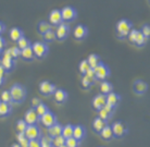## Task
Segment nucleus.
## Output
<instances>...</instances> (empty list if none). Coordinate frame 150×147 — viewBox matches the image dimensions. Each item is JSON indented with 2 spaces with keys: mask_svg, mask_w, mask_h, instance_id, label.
<instances>
[{
  "mask_svg": "<svg viewBox=\"0 0 150 147\" xmlns=\"http://www.w3.org/2000/svg\"><path fill=\"white\" fill-rule=\"evenodd\" d=\"M9 91H10V94H11L12 102L21 104V102L25 100V98H26V89L24 88L23 85H21V84H14V85H12Z\"/></svg>",
  "mask_w": 150,
  "mask_h": 147,
  "instance_id": "f257e3e1",
  "label": "nucleus"
},
{
  "mask_svg": "<svg viewBox=\"0 0 150 147\" xmlns=\"http://www.w3.org/2000/svg\"><path fill=\"white\" fill-rule=\"evenodd\" d=\"M132 22H129L128 20L126 19H122L120 20L119 22L116 23L115 31L116 34H117V37L119 38H126L129 34V32L132 31Z\"/></svg>",
  "mask_w": 150,
  "mask_h": 147,
  "instance_id": "f03ea898",
  "label": "nucleus"
},
{
  "mask_svg": "<svg viewBox=\"0 0 150 147\" xmlns=\"http://www.w3.org/2000/svg\"><path fill=\"white\" fill-rule=\"evenodd\" d=\"M95 74H96V81H105V80L109 77L110 75V69L108 65H105V63H100L98 64L97 67L94 69Z\"/></svg>",
  "mask_w": 150,
  "mask_h": 147,
  "instance_id": "7ed1b4c3",
  "label": "nucleus"
},
{
  "mask_svg": "<svg viewBox=\"0 0 150 147\" xmlns=\"http://www.w3.org/2000/svg\"><path fill=\"white\" fill-rule=\"evenodd\" d=\"M32 48H33V51H34L36 58H44L48 55L49 47L46 43L36 42L34 44H32Z\"/></svg>",
  "mask_w": 150,
  "mask_h": 147,
  "instance_id": "20e7f679",
  "label": "nucleus"
},
{
  "mask_svg": "<svg viewBox=\"0 0 150 147\" xmlns=\"http://www.w3.org/2000/svg\"><path fill=\"white\" fill-rule=\"evenodd\" d=\"M61 15L63 22H72L77 18V11L75 10V8L68 6L61 9Z\"/></svg>",
  "mask_w": 150,
  "mask_h": 147,
  "instance_id": "39448f33",
  "label": "nucleus"
},
{
  "mask_svg": "<svg viewBox=\"0 0 150 147\" xmlns=\"http://www.w3.org/2000/svg\"><path fill=\"white\" fill-rule=\"evenodd\" d=\"M1 65L6 69V71L8 72H11L12 69L14 68V59H12V57L10 56L9 51L7 50H4L2 53V56H1Z\"/></svg>",
  "mask_w": 150,
  "mask_h": 147,
  "instance_id": "423d86ee",
  "label": "nucleus"
},
{
  "mask_svg": "<svg viewBox=\"0 0 150 147\" xmlns=\"http://www.w3.org/2000/svg\"><path fill=\"white\" fill-rule=\"evenodd\" d=\"M56 89V86L51 82H49V81H42V82L39 83V93L41 95L46 96V97L52 95Z\"/></svg>",
  "mask_w": 150,
  "mask_h": 147,
  "instance_id": "0eeeda50",
  "label": "nucleus"
},
{
  "mask_svg": "<svg viewBox=\"0 0 150 147\" xmlns=\"http://www.w3.org/2000/svg\"><path fill=\"white\" fill-rule=\"evenodd\" d=\"M48 20H49V23L52 26H58V25H60L61 23H63V21H62V15H61V10H59V9H53V10H51V11L49 12Z\"/></svg>",
  "mask_w": 150,
  "mask_h": 147,
  "instance_id": "6e6552de",
  "label": "nucleus"
},
{
  "mask_svg": "<svg viewBox=\"0 0 150 147\" xmlns=\"http://www.w3.org/2000/svg\"><path fill=\"white\" fill-rule=\"evenodd\" d=\"M70 34V26L67 23H61L60 25L57 26L56 30V37L59 40H64Z\"/></svg>",
  "mask_w": 150,
  "mask_h": 147,
  "instance_id": "1a4fd4ad",
  "label": "nucleus"
},
{
  "mask_svg": "<svg viewBox=\"0 0 150 147\" xmlns=\"http://www.w3.org/2000/svg\"><path fill=\"white\" fill-rule=\"evenodd\" d=\"M25 136H26L28 140H39L40 137V130L37 125H27L26 131L24 132Z\"/></svg>",
  "mask_w": 150,
  "mask_h": 147,
  "instance_id": "9d476101",
  "label": "nucleus"
},
{
  "mask_svg": "<svg viewBox=\"0 0 150 147\" xmlns=\"http://www.w3.org/2000/svg\"><path fill=\"white\" fill-rule=\"evenodd\" d=\"M24 121L26 122L27 125H35L39 121V117L37 116V113L35 111V109L30 108L25 112L24 114Z\"/></svg>",
  "mask_w": 150,
  "mask_h": 147,
  "instance_id": "9b49d317",
  "label": "nucleus"
},
{
  "mask_svg": "<svg viewBox=\"0 0 150 147\" xmlns=\"http://www.w3.org/2000/svg\"><path fill=\"white\" fill-rule=\"evenodd\" d=\"M87 35H88V28L83 24H79L73 31V36L77 40H83L84 38L87 37Z\"/></svg>",
  "mask_w": 150,
  "mask_h": 147,
  "instance_id": "f8f14e48",
  "label": "nucleus"
},
{
  "mask_svg": "<svg viewBox=\"0 0 150 147\" xmlns=\"http://www.w3.org/2000/svg\"><path fill=\"white\" fill-rule=\"evenodd\" d=\"M111 128H112L113 136H115V137H122L126 133V131H127L125 124H124L123 122H120V121L114 122Z\"/></svg>",
  "mask_w": 150,
  "mask_h": 147,
  "instance_id": "ddd939ff",
  "label": "nucleus"
},
{
  "mask_svg": "<svg viewBox=\"0 0 150 147\" xmlns=\"http://www.w3.org/2000/svg\"><path fill=\"white\" fill-rule=\"evenodd\" d=\"M39 120L41 121V123L45 125L46 128H50V126H52L53 124H56L57 123L56 116H54L51 111H48L47 113H45Z\"/></svg>",
  "mask_w": 150,
  "mask_h": 147,
  "instance_id": "4468645a",
  "label": "nucleus"
},
{
  "mask_svg": "<svg viewBox=\"0 0 150 147\" xmlns=\"http://www.w3.org/2000/svg\"><path fill=\"white\" fill-rule=\"evenodd\" d=\"M113 110H114V108H113V107H111V106H109V105H107V104H105L101 109L98 110V116H99V118H100V119L107 121L108 119H110V118H111V116H112V113H113Z\"/></svg>",
  "mask_w": 150,
  "mask_h": 147,
  "instance_id": "2eb2a0df",
  "label": "nucleus"
},
{
  "mask_svg": "<svg viewBox=\"0 0 150 147\" xmlns=\"http://www.w3.org/2000/svg\"><path fill=\"white\" fill-rule=\"evenodd\" d=\"M105 104H107V102H105V95H103V94L96 95V96L93 98V102H91L93 108H94V109H96V110L101 109Z\"/></svg>",
  "mask_w": 150,
  "mask_h": 147,
  "instance_id": "dca6fc26",
  "label": "nucleus"
},
{
  "mask_svg": "<svg viewBox=\"0 0 150 147\" xmlns=\"http://www.w3.org/2000/svg\"><path fill=\"white\" fill-rule=\"evenodd\" d=\"M53 99L56 100V102L58 104H63L64 102H67V99H68V93L62 89V88H58L54 91L53 93Z\"/></svg>",
  "mask_w": 150,
  "mask_h": 147,
  "instance_id": "f3484780",
  "label": "nucleus"
},
{
  "mask_svg": "<svg viewBox=\"0 0 150 147\" xmlns=\"http://www.w3.org/2000/svg\"><path fill=\"white\" fill-rule=\"evenodd\" d=\"M121 98L120 96L116 94V93H113V92H111L110 94L105 95V102H107V105L111 106V107H116L117 106V104L120 102Z\"/></svg>",
  "mask_w": 150,
  "mask_h": 147,
  "instance_id": "a211bd4d",
  "label": "nucleus"
},
{
  "mask_svg": "<svg viewBox=\"0 0 150 147\" xmlns=\"http://www.w3.org/2000/svg\"><path fill=\"white\" fill-rule=\"evenodd\" d=\"M85 134H86V131L83 125H74V129H73V137L74 138H76L77 141H82L85 137Z\"/></svg>",
  "mask_w": 150,
  "mask_h": 147,
  "instance_id": "6ab92c4d",
  "label": "nucleus"
},
{
  "mask_svg": "<svg viewBox=\"0 0 150 147\" xmlns=\"http://www.w3.org/2000/svg\"><path fill=\"white\" fill-rule=\"evenodd\" d=\"M134 91L137 94H145L148 89V84L146 82H144L142 80H137L135 83H134Z\"/></svg>",
  "mask_w": 150,
  "mask_h": 147,
  "instance_id": "aec40b11",
  "label": "nucleus"
},
{
  "mask_svg": "<svg viewBox=\"0 0 150 147\" xmlns=\"http://www.w3.org/2000/svg\"><path fill=\"white\" fill-rule=\"evenodd\" d=\"M107 125H108L107 124V121L102 120V119H100L99 117L96 118V119L93 121V129H94L95 132H97V133L101 132Z\"/></svg>",
  "mask_w": 150,
  "mask_h": 147,
  "instance_id": "412c9836",
  "label": "nucleus"
},
{
  "mask_svg": "<svg viewBox=\"0 0 150 147\" xmlns=\"http://www.w3.org/2000/svg\"><path fill=\"white\" fill-rule=\"evenodd\" d=\"M21 57H22V58L25 61L34 60L35 55H34V51H33V48H32V46L22 49V50H21Z\"/></svg>",
  "mask_w": 150,
  "mask_h": 147,
  "instance_id": "4be33fe9",
  "label": "nucleus"
},
{
  "mask_svg": "<svg viewBox=\"0 0 150 147\" xmlns=\"http://www.w3.org/2000/svg\"><path fill=\"white\" fill-rule=\"evenodd\" d=\"M9 36L11 38V40L13 42H18L20 38H22L24 36V33H23V31L20 28V27H13L10 30V33H9Z\"/></svg>",
  "mask_w": 150,
  "mask_h": 147,
  "instance_id": "5701e85b",
  "label": "nucleus"
},
{
  "mask_svg": "<svg viewBox=\"0 0 150 147\" xmlns=\"http://www.w3.org/2000/svg\"><path fill=\"white\" fill-rule=\"evenodd\" d=\"M12 111V106L11 104L8 102H0V118L8 117Z\"/></svg>",
  "mask_w": 150,
  "mask_h": 147,
  "instance_id": "b1692460",
  "label": "nucleus"
},
{
  "mask_svg": "<svg viewBox=\"0 0 150 147\" xmlns=\"http://www.w3.org/2000/svg\"><path fill=\"white\" fill-rule=\"evenodd\" d=\"M62 125L59 124V123H56V124H53L52 126H50L48 128V134L50 137H56V136H59L61 135V133H62Z\"/></svg>",
  "mask_w": 150,
  "mask_h": 147,
  "instance_id": "393cba45",
  "label": "nucleus"
},
{
  "mask_svg": "<svg viewBox=\"0 0 150 147\" xmlns=\"http://www.w3.org/2000/svg\"><path fill=\"white\" fill-rule=\"evenodd\" d=\"M52 30V25L50 24L49 22H46V21H40L38 23L37 25V31L38 33L41 35H44L45 33H47L48 31Z\"/></svg>",
  "mask_w": 150,
  "mask_h": 147,
  "instance_id": "a878e982",
  "label": "nucleus"
},
{
  "mask_svg": "<svg viewBox=\"0 0 150 147\" xmlns=\"http://www.w3.org/2000/svg\"><path fill=\"white\" fill-rule=\"evenodd\" d=\"M87 62H88L90 68L95 69L98 64L101 62V61H100V58H99L98 55H96V53H91V55H89V57L87 58Z\"/></svg>",
  "mask_w": 150,
  "mask_h": 147,
  "instance_id": "bb28decb",
  "label": "nucleus"
},
{
  "mask_svg": "<svg viewBox=\"0 0 150 147\" xmlns=\"http://www.w3.org/2000/svg\"><path fill=\"white\" fill-rule=\"evenodd\" d=\"M113 89V86L112 84L110 83V82H107V81H102L101 83H100V92H101V94L103 95H108L110 94Z\"/></svg>",
  "mask_w": 150,
  "mask_h": 147,
  "instance_id": "cd10ccee",
  "label": "nucleus"
},
{
  "mask_svg": "<svg viewBox=\"0 0 150 147\" xmlns=\"http://www.w3.org/2000/svg\"><path fill=\"white\" fill-rule=\"evenodd\" d=\"M73 129H74V125H72V124L64 125L63 128H62V133H61V135L63 136L65 140H67V138H70V137L73 136Z\"/></svg>",
  "mask_w": 150,
  "mask_h": 147,
  "instance_id": "c85d7f7f",
  "label": "nucleus"
},
{
  "mask_svg": "<svg viewBox=\"0 0 150 147\" xmlns=\"http://www.w3.org/2000/svg\"><path fill=\"white\" fill-rule=\"evenodd\" d=\"M100 135L105 141H110L113 137V132H112V128L107 125L101 132H100Z\"/></svg>",
  "mask_w": 150,
  "mask_h": 147,
  "instance_id": "c756f323",
  "label": "nucleus"
},
{
  "mask_svg": "<svg viewBox=\"0 0 150 147\" xmlns=\"http://www.w3.org/2000/svg\"><path fill=\"white\" fill-rule=\"evenodd\" d=\"M18 144L21 147H28L30 140L25 136L24 133H18Z\"/></svg>",
  "mask_w": 150,
  "mask_h": 147,
  "instance_id": "7c9ffc66",
  "label": "nucleus"
},
{
  "mask_svg": "<svg viewBox=\"0 0 150 147\" xmlns=\"http://www.w3.org/2000/svg\"><path fill=\"white\" fill-rule=\"evenodd\" d=\"M95 82H96V80L95 79H90V77H88V76H86V75H83V79H82L83 88H85V89H89L90 86H91Z\"/></svg>",
  "mask_w": 150,
  "mask_h": 147,
  "instance_id": "2f4dec72",
  "label": "nucleus"
},
{
  "mask_svg": "<svg viewBox=\"0 0 150 147\" xmlns=\"http://www.w3.org/2000/svg\"><path fill=\"white\" fill-rule=\"evenodd\" d=\"M35 111H36V113H37V116L39 117V119H40L45 113H47L49 111V108L47 107V106L45 105V104H42L41 102L40 105L37 106L36 108H35Z\"/></svg>",
  "mask_w": 150,
  "mask_h": 147,
  "instance_id": "473e14b6",
  "label": "nucleus"
},
{
  "mask_svg": "<svg viewBox=\"0 0 150 147\" xmlns=\"http://www.w3.org/2000/svg\"><path fill=\"white\" fill-rule=\"evenodd\" d=\"M146 43H147V38L142 34V32H139L138 31L137 36H136V39H135V43H134V44H135L137 47H143Z\"/></svg>",
  "mask_w": 150,
  "mask_h": 147,
  "instance_id": "72a5a7b5",
  "label": "nucleus"
},
{
  "mask_svg": "<svg viewBox=\"0 0 150 147\" xmlns=\"http://www.w3.org/2000/svg\"><path fill=\"white\" fill-rule=\"evenodd\" d=\"M18 47H19L21 50L24 48H26V47H30V46H32V43L30 42V39L28 38H26L25 36H23L22 38H20L19 40H18Z\"/></svg>",
  "mask_w": 150,
  "mask_h": 147,
  "instance_id": "f704fd0d",
  "label": "nucleus"
},
{
  "mask_svg": "<svg viewBox=\"0 0 150 147\" xmlns=\"http://www.w3.org/2000/svg\"><path fill=\"white\" fill-rule=\"evenodd\" d=\"M51 144H52L53 147H61L62 145H65V138L62 135L56 136L52 138Z\"/></svg>",
  "mask_w": 150,
  "mask_h": 147,
  "instance_id": "c9c22d12",
  "label": "nucleus"
},
{
  "mask_svg": "<svg viewBox=\"0 0 150 147\" xmlns=\"http://www.w3.org/2000/svg\"><path fill=\"white\" fill-rule=\"evenodd\" d=\"M8 51L10 53V56L12 57V59H16L19 56H21V49H20L18 46H13L11 48H9Z\"/></svg>",
  "mask_w": 150,
  "mask_h": 147,
  "instance_id": "e433bc0d",
  "label": "nucleus"
},
{
  "mask_svg": "<svg viewBox=\"0 0 150 147\" xmlns=\"http://www.w3.org/2000/svg\"><path fill=\"white\" fill-rule=\"evenodd\" d=\"M15 128H16L18 133H24L25 131H26V128H27L26 122H25L24 120H19L18 122H16Z\"/></svg>",
  "mask_w": 150,
  "mask_h": 147,
  "instance_id": "4c0bfd02",
  "label": "nucleus"
},
{
  "mask_svg": "<svg viewBox=\"0 0 150 147\" xmlns=\"http://www.w3.org/2000/svg\"><path fill=\"white\" fill-rule=\"evenodd\" d=\"M42 37H44V40L45 42H52V40H54L56 39V32L52 30L48 31L47 33H45V34L42 35Z\"/></svg>",
  "mask_w": 150,
  "mask_h": 147,
  "instance_id": "58836bf2",
  "label": "nucleus"
},
{
  "mask_svg": "<svg viewBox=\"0 0 150 147\" xmlns=\"http://www.w3.org/2000/svg\"><path fill=\"white\" fill-rule=\"evenodd\" d=\"M0 99H1V102H8V104L12 102V98H11V94H10V91H4L2 92V93L0 94Z\"/></svg>",
  "mask_w": 150,
  "mask_h": 147,
  "instance_id": "ea45409f",
  "label": "nucleus"
},
{
  "mask_svg": "<svg viewBox=\"0 0 150 147\" xmlns=\"http://www.w3.org/2000/svg\"><path fill=\"white\" fill-rule=\"evenodd\" d=\"M88 69H90V67H89V64H88V62H87V60L81 61V63H79V71L81 72L82 75H84V74L86 73Z\"/></svg>",
  "mask_w": 150,
  "mask_h": 147,
  "instance_id": "a19ab883",
  "label": "nucleus"
},
{
  "mask_svg": "<svg viewBox=\"0 0 150 147\" xmlns=\"http://www.w3.org/2000/svg\"><path fill=\"white\" fill-rule=\"evenodd\" d=\"M79 141L74 138L73 136L65 140V146L67 147H79Z\"/></svg>",
  "mask_w": 150,
  "mask_h": 147,
  "instance_id": "79ce46f5",
  "label": "nucleus"
},
{
  "mask_svg": "<svg viewBox=\"0 0 150 147\" xmlns=\"http://www.w3.org/2000/svg\"><path fill=\"white\" fill-rule=\"evenodd\" d=\"M140 32H142V34H143L144 36L147 38V39H148V38H150V25H148V24L144 25Z\"/></svg>",
  "mask_w": 150,
  "mask_h": 147,
  "instance_id": "37998d69",
  "label": "nucleus"
},
{
  "mask_svg": "<svg viewBox=\"0 0 150 147\" xmlns=\"http://www.w3.org/2000/svg\"><path fill=\"white\" fill-rule=\"evenodd\" d=\"M137 33H138V31L137 30H133L132 28V31L129 32V34H128V36H127V38H128V40L131 43H135V39H136V36H137Z\"/></svg>",
  "mask_w": 150,
  "mask_h": 147,
  "instance_id": "c03bdc74",
  "label": "nucleus"
},
{
  "mask_svg": "<svg viewBox=\"0 0 150 147\" xmlns=\"http://www.w3.org/2000/svg\"><path fill=\"white\" fill-rule=\"evenodd\" d=\"M41 104V100L39 99L38 97H34L32 98V100H30V105H32V108L33 109H35L37 106H39Z\"/></svg>",
  "mask_w": 150,
  "mask_h": 147,
  "instance_id": "a18cd8bd",
  "label": "nucleus"
},
{
  "mask_svg": "<svg viewBox=\"0 0 150 147\" xmlns=\"http://www.w3.org/2000/svg\"><path fill=\"white\" fill-rule=\"evenodd\" d=\"M28 147H41L40 141L39 140H30Z\"/></svg>",
  "mask_w": 150,
  "mask_h": 147,
  "instance_id": "49530a36",
  "label": "nucleus"
},
{
  "mask_svg": "<svg viewBox=\"0 0 150 147\" xmlns=\"http://www.w3.org/2000/svg\"><path fill=\"white\" fill-rule=\"evenodd\" d=\"M84 75H86V76H88V77H90V79H95L96 80V74H95V71H94V69H88L87 70V72L84 74Z\"/></svg>",
  "mask_w": 150,
  "mask_h": 147,
  "instance_id": "de8ad7c7",
  "label": "nucleus"
},
{
  "mask_svg": "<svg viewBox=\"0 0 150 147\" xmlns=\"http://www.w3.org/2000/svg\"><path fill=\"white\" fill-rule=\"evenodd\" d=\"M4 46H6V39L2 36H0V48L4 49Z\"/></svg>",
  "mask_w": 150,
  "mask_h": 147,
  "instance_id": "09e8293b",
  "label": "nucleus"
},
{
  "mask_svg": "<svg viewBox=\"0 0 150 147\" xmlns=\"http://www.w3.org/2000/svg\"><path fill=\"white\" fill-rule=\"evenodd\" d=\"M6 73H7V71H6V69L0 64V76H4V75H6Z\"/></svg>",
  "mask_w": 150,
  "mask_h": 147,
  "instance_id": "8fccbe9b",
  "label": "nucleus"
},
{
  "mask_svg": "<svg viewBox=\"0 0 150 147\" xmlns=\"http://www.w3.org/2000/svg\"><path fill=\"white\" fill-rule=\"evenodd\" d=\"M4 30H6V25H4V23L0 22V36H1V34L4 32Z\"/></svg>",
  "mask_w": 150,
  "mask_h": 147,
  "instance_id": "3c124183",
  "label": "nucleus"
},
{
  "mask_svg": "<svg viewBox=\"0 0 150 147\" xmlns=\"http://www.w3.org/2000/svg\"><path fill=\"white\" fill-rule=\"evenodd\" d=\"M4 84V76H0V86H2Z\"/></svg>",
  "mask_w": 150,
  "mask_h": 147,
  "instance_id": "603ef678",
  "label": "nucleus"
},
{
  "mask_svg": "<svg viewBox=\"0 0 150 147\" xmlns=\"http://www.w3.org/2000/svg\"><path fill=\"white\" fill-rule=\"evenodd\" d=\"M41 147H53L52 144H41Z\"/></svg>",
  "mask_w": 150,
  "mask_h": 147,
  "instance_id": "864d4df0",
  "label": "nucleus"
},
{
  "mask_svg": "<svg viewBox=\"0 0 150 147\" xmlns=\"http://www.w3.org/2000/svg\"><path fill=\"white\" fill-rule=\"evenodd\" d=\"M12 147H21L19 145V144H13V145H12Z\"/></svg>",
  "mask_w": 150,
  "mask_h": 147,
  "instance_id": "5fc2aeb1",
  "label": "nucleus"
},
{
  "mask_svg": "<svg viewBox=\"0 0 150 147\" xmlns=\"http://www.w3.org/2000/svg\"><path fill=\"white\" fill-rule=\"evenodd\" d=\"M2 53H4V49L0 48V56H2Z\"/></svg>",
  "mask_w": 150,
  "mask_h": 147,
  "instance_id": "6e6d98bb",
  "label": "nucleus"
},
{
  "mask_svg": "<svg viewBox=\"0 0 150 147\" xmlns=\"http://www.w3.org/2000/svg\"><path fill=\"white\" fill-rule=\"evenodd\" d=\"M61 147H67V146H65V145H62V146H61Z\"/></svg>",
  "mask_w": 150,
  "mask_h": 147,
  "instance_id": "4d7b16f0",
  "label": "nucleus"
},
{
  "mask_svg": "<svg viewBox=\"0 0 150 147\" xmlns=\"http://www.w3.org/2000/svg\"><path fill=\"white\" fill-rule=\"evenodd\" d=\"M0 64H1V59H0Z\"/></svg>",
  "mask_w": 150,
  "mask_h": 147,
  "instance_id": "13d9d810",
  "label": "nucleus"
},
{
  "mask_svg": "<svg viewBox=\"0 0 150 147\" xmlns=\"http://www.w3.org/2000/svg\"><path fill=\"white\" fill-rule=\"evenodd\" d=\"M149 1H150V0H149Z\"/></svg>",
  "mask_w": 150,
  "mask_h": 147,
  "instance_id": "bf43d9fd",
  "label": "nucleus"
}]
</instances>
